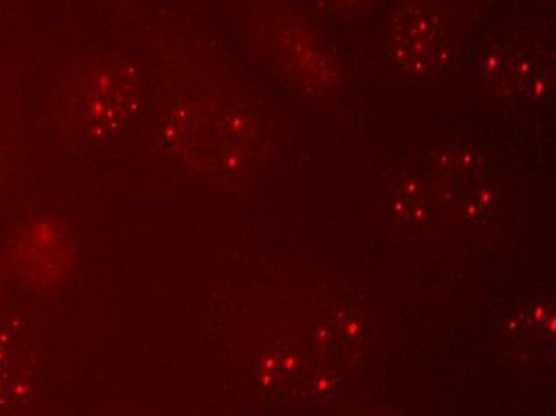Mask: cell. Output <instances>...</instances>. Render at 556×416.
I'll return each instance as SVG.
<instances>
[{
  "label": "cell",
  "instance_id": "7a4b0ae2",
  "mask_svg": "<svg viewBox=\"0 0 556 416\" xmlns=\"http://www.w3.org/2000/svg\"><path fill=\"white\" fill-rule=\"evenodd\" d=\"M15 259L33 286H55L70 270L71 242L52 223H37L20 240Z\"/></svg>",
  "mask_w": 556,
  "mask_h": 416
},
{
  "label": "cell",
  "instance_id": "6da1fadb",
  "mask_svg": "<svg viewBox=\"0 0 556 416\" xmlns=\"http://www.w3.org/2000/svg\"><path fill=\"white\" fill-rule=\"evenodd\" d=\"M138 76L122 56L100 55L80 64V114L93 128L127 119L137 100Z\"/></svg>",
  "mask_w": 556,
  "mask_h": 416
}]
</instances>
